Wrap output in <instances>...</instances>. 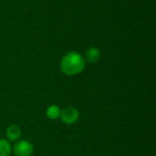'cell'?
I'll return each mask as SVG.
<instances>
[{
	"instance_id": "cell-1",
	"label": "cell",
	"mask_w": 156,
	"mask_h": 156,
	"mask_svg": "<svg viewBox=\"0 0 156 156\" xmlns=\"http://www.w3.org/2000/svg\"><path fill=\"white\" fill-rule=\"evenodd\" d=\"M85 66L83 58L75 52L67 54L61 60V70L67 75H76L80 73Z\"/></svg>"
},
{
	"instance_id": "cell-2",
	"label": "cell",
	"mask_w": 156,
	"mask_h": 156,
	"mask_svg": "<svg viewBox=\"0 0 156 156\" xmlns=\"http://www.w3.org/2000/svg\"><path fill=\"white\" fill-rule=\"evenodd\" d=\"M79 112L77 109L73 108V107H69L64 109L63 111H61L60 112V118L61 121L67 124H72L74 122H76L79 119Z\"/></svg>"
},
{
	"instance_id": "cell-3",
	"label": "cell",
	"mask_w": 156,
	"mask_h": 156,
	"mask_svg": "<svg viewBox=\"0 0 156 156\" xmlns=\"http://www.w3.org/2000/svg\"><path fill=\"white\" fill-rule=\"evenodd\" d=\"M14 152L17 156H30L33 153V146L27 141H21L15 145Z\"/></svg>"
},
{
	"instance_id": "cell-4",
	"label": "cell",
	"mask_w": 156,
	"mask_h": 156,
	"mask_svg": "<svg viewBox=\"0 0 156 156\" xmlns=\"http://www.w3.org/2000/svg\"><path fill=\"white\" fill-rule=\"evenodd\" d=\"M21 134V131L19 129V127H17L16 125H11L7 128L6 130V136L10 141H16L19 138Z\"/></svg>"
},
{
	"instance_id": "cell-5",
	"label": "cell",
	"mask_w": 156,
	"mask_h": 156,
	"mask_svg": "<svg viewBox=\"0 0 156 156\" xmlns=\"http://www.w3.org/2000/svg\"><path fill=\"white\" fill-rule=\"evenodd\" d=\"M60 109L56 105H51L47 109V115L51 120H56L60 116Z\"/></svg>"
},
{
	"instance_id": "cell-6",
	"label": "cell",
	"mask_w": 156,
	"mask_h": 156,
	"mask_svg": "<svg viewBox=\"0 0 156 156\" xmlns=\"http://www.w3.org/2000/svg\"><path fill=\"white\" fill-rule=\"evenodd\" d=\"M11 152V147L5 140H0V156H8Z\"/></svg>"
},
{
	"instance_id": "cell-7",
	"label": "cell",
	"mask_w": 156,
	"mask_h": 156,
	"mask_svg": "<svg viewBox=\"0 0 156 156\" xmlns=\"http://www.w3.org/2000/svg\"><path fill=\"white\" fill-rule=\"evenodd\" d=\"M87 59L90 62H95L100 58V51L97 48H90L87 52Z\"/></svg>"
}]
</instances>
